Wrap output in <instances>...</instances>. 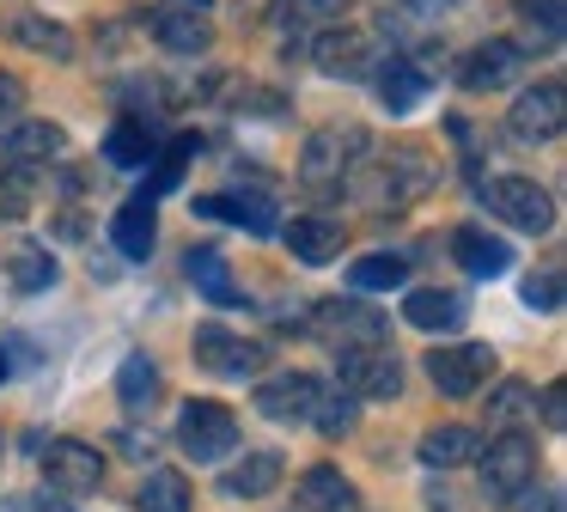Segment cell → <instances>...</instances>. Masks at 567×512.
Returning a JSON list of instances; mask_svg holds the SVG:
<instances>
[{
  "mask_svg": "<svg viewBox=\"0 0 567 512\" xmlns=\"http://www.w3.org/2000/svg\"><path fill=\"white\" fill-rule=\"evenodd\" d=\"M336 385L367 402H396L403 397V366H396V354L384 341H372V348H336Z\"/></svg>",
  "mask_w": 567,
  "mask_h": 512,
  "instance_id": "obj_1",
  "label": "cell"
},
{
  "mask_svg": "<svg viewBox=\"0 0 567 512\" xmlns=\"http://www.w3.org/2000/svg\"><path fill=\"white\" fill-rule=\"evenodd\" d=\"M476 463H482V494L488 500H513L518 488H530L537 482V446H530L525 433H494L488 446L476 451Z\"/></svg>",
  "mask_w": 567,
  "mask_h": 512,
  "instance_id": "obj_2",
  "label": "cell"
},
{
  "mask_svg": "<svg viewBox=\"0 0 567 512\" xmlns=\"http://www.w3.org/2000/svg\"><path fill=\"white\" fill-rule=\"evenodd\" d=\"M427 378L440 385V397L464 402V397H476V390L494 378V348H488V341H457V348H433V354H427Z\"/></svg>",
  "mask_w": 567,
  "mask_h": 512,
  "instance_id": "obj_3",
  "label": "cell"
},
{
  "mask_svg": "<svg viewBox=\"0 0 567 512\" xmlns=\"http://www.w3.org/2000/svg\"><path fill=\"white\" fill-rule=\"evenodd\" d=\"M482 202H488V214H501L506 226L530 232V238H543V232L555 226L549 190H543V183H530V177H494L488 190H482Z\"/></svg>",
  "mask_w": 567,
  "mask_h": 512,
  "instance_id": "obj_4",
  "label": "cell"
},
{
  "mask_svg": "<svg viewBox=\"0 0 567 512\" xmlns=\"http://www.w3.org/2000/svg\"><path fill=\"white\" fill-rule=\"evenodd\" d=\"M177 446L196 463H220L226 451L238 446V414L220 409V402H189V409L177 414Z\"/></svg>",
  "mask_w": 567,
  "mask_h": 512,
  "instance_id": "obj_5",
  "label": "cell"
},
{
  "mask_svg": "<svg viewBox=\"0 0 567 512\" xmlns=\"http://www.w3.org/2000/svg\"><path fill=\"white\" fill-rule=\"evenodd\" d=\"M360 146H367L360 129H318L306 141V153H299V177H306L311 190H330V183H342L348 171L360 165Z\"/></svg>",
  "mask_w": 567,
  "mask_h": 512,
  "instance_id": "obj_6",
  "label": "cell"
},
{
  "mask_svg": "<svg viewBox=\"0 0 567 512\" xmlns=\"http://www.w3.org/2000/svg\"><path fill=\"white\" fill-rule=\"evenodd\" d=\"M311 329H318L323 341H336V348H372V341H384V311H372L367 299H323L318 311H311Z\"/></svg>",
  "mask_w": 567,
  "mask_h": 512,
  "instance_id": "obj_7",
  "label": "cell"
},
{
  "mask_svg": "<svg viewBox=\"0 0 567 512\" xmlns=\"http://www.w3.org/2000/svg\"><path fill=\"white\" fill-rule=\"evenodd\" d=\"M433 183H440V158H433V146L403 141V146L384 153V171H379V195H384V202H421Z\"/></svg>",
  "mask_w": 567,
  "mask_h": 512,
  "instance_id": "obj_8",
  "label": "cell"
},
{
  "mask_svg": "<svg viewBox=\"0 0 567 512\" xmlns=\"http://www.w3.org/2000/svg\"><path fill=\"white\" fill-rule=\"evenodd\" d=\"M262 360H269L262 341H245V336H233V329H220V324H202L196 329V366H202V372L250 378V372H262Z\"/></svg>",
  "mask_w": 567,
  "mask_h": 512,
  "instance_id": "obj_9",
  "label": "cell"
},
{
  "mask_svg": "<svg viewBox=\"0 0 567 512\" xmlns=\"http://www.w3.org/2000/svg\"><path fill=\"white\" fill-rule=\"evenodd\" d=\"M43 475H50V494H92V488L104 482V458L86 439H50Z\"/></svg>",
  "mask_w": 567,
  "mask_h": 512,
  "instance_id": "obj_10",
  "label": "cell"
},
{
  "mask_svg": "<svg viewBox=\"0 0 567 512\" xmlns=\"http://www.w3.org/2000/svg\"><path fill=\"white\" fill-rule=\"evenodd\" d=\"M567 129V92L561 80H537L518 92L513 104V134L518 141H555V134Z\"/></svg>",
  "mask_w": 567,
  "mask_h": 512,
  "instance_id": "obj_11",
  "label": "cell"
},
{
  "mask_svg": "<svg viewBox=\"0 0 567 512\" xmlns=\"http://www.w3.org/2000/svg\"><path fill=\"white\" fill-rule=\"evenodd\" d=\"M311 61H318L330 80H360V73L379 68V43H372L367 31H354V24H330V31L318 37V49H311Z\"/></svg>",
  "mask_w": 567,
  "mask_h": 512,
  "instance_id": "obj_12",
  "label": "cell"
},
{
  "mask_svg": "<svg viewBox=\"0 0 567 512\" xmlns=\"http://www.w3.org/2000/svg\"><path fill=\"white\" fill-rule=\"evenodd\" d=\"M318 378L311 372H275L257 385V414L262 421H311V402H318Z\"/></svg>",
  "mask_w": 567,
  "mask_h": 512,
  "instance_id": "obj_13",
  "label": "cell"
},
{
  "mask_svg": "<svg viewBox=\"0 0 567 512\" xmlns=\"http://www.w3.org/2000/svg\"><path fill=\"white\" fill-rule=\"evenodd\" d=\"M62 153H68V134L55 129V122H19V129H7V141H0V165L7 171H43Z\"/></svg>",
  "mask_w": 567,
  "mask_h": 512,
  "instance_id": "obj_14",
  "label": "cell"
},
{
  "mask_svg": "<svg viewBox=\"0 0 567 512\" xmlns=\"http://www.w3.org/2000/svg\"><path fill=\"white\" fill-rule=\"evenodd\" d=\"M518 68H525V49H518L513 37H494V43L470 49L457 80H464V92H501V85L518 80Z\"/></svg>",
  "mask_w": 567,
  "mask_h": 512,
  "instance_id": "obj_15",
  "label": "cell"
},
{
  "mask_svg": "<svg viewBox=\"0 0 567 512\" xmlns=\"http://www.w3.org/2000/svg\"><path fill=\"white\" fill-rule=\"evenodd\" d=\"M403 317L415 329H427V336H452V329L470 324V299H464V293H452V287H415L403 299Z\"/></svg>",
  "mask_w": 567,
  "mask_h": 512,
  "instance_id": "obj_16",
  "label": "cell"
},
{
  "mask_svg": "<svg viewBox=\"0 0 567 512\" xmlns=\"http://www.w3.org/2000/svg\"><path fill=\"white\" fill-rule=\"evenodd\" d=\"M452 256H457V268L476 275V280H501L506 268H513V244L494 238V232H482V226H457L452 232Z\"/></svg>",
  "mask_w": 567,
  "mask_h": 512,
  "instance_id": "obj_17",
  "label": "cell"
},
{
  "mask_svg": "<svg viewBox=\"0 0 567 512\" xmlns=\"http://www.w3.org/2000/svg\"><path fill=\"white\" fill-rule=\"evenodd\" d=\"M281 475H287V458L262 446V451H245V463H233V470L220 475V494L226 500H262V494L281 488Z\"/></svg>",
  "mask_w": 567,
  "mask_h": 512,
  "instance_id": "obj_18",
  "label": "cell"
},
{
  "mask_svg": "<svg viewBox=\"0 0 567 512\" xmlns=\"http://www.w3.org/2000/svg\"><path fill=\"white\" fill-rule=\"evenodd\" d=\"M196 214L226 219V226H245V232H257V238H269V232L281 226L269 195H196Z\"/></svg>",
  "mask_w": 567,
  "mask_h": 512,
  "instance_id": "obj_19",
  "label": "cell"
},
{
  "mask_svg": "<svg viewBox=\"0 0 567 512\" xmlns=\"http://www.w3.org/2000/svg\"><path fill=\"white\" fill-rule=\"evenodd\" d=\"M372 80H379V104L391 110V116H409V110L427 98V73H421L409 55L379 61V68H372Z\"/></svg>",
  "mask_w": 567,
  "mask_h": 512,
  "instance_id": "obj_20",
  "label": "cell"
},
{
  "mask_svg": "<svg viewBox=\"0 0 567 512\" xmlns=\"http://www.w3.org/2000/svg\"><path fill=\"white\" fill-rule=\"evenodd\" d=\"M153 37H159V49H172V55H208L214 49L208 19L189 12V7H159L153 12Z\"/></svg>",
  "mask_w": 567,
  "mask_h": 512,
  "instance_id": "obj_21",
  "label": "cell"
},
{
  "mask_svg": "<svg viewBox=\"0 0 567 512\" xmlns=\"http://www.w3.org/2000/svg\"><path fill=\"white\" fill-rule=\"evenodd\" d=\"M281 238L306 268H323V263L342 256V226H336V219H293V226H281Z\"/></svg>",
  "mask_w": 567,
  "mask_h": 512,
  "instance_id": "obj_22",
  "label": "cell"
},
{
  "mask_svg": "<svg viewBox=\"0 0 567 512\" xmlns=\"http://www.w3.org/2000/svg\"><path fill=\"white\" fill-rule=\"evenodd\" d=\"M299 506L306 512H354V482L336 463H311L299 475Z\"/></svg>",
  "mask_w": 567,
  "mask_h": 512,
  "instance_id": "obj_23",
  "label": "cell"
},
{
  "mask_svg": "<svg viewBox=\"0 0 567 512\" xmlns=\"http://www.w3.org/2000/svg\"><path fill=\"white\" fill-rule=\"evenodd\" d=\"M153 238H159V214H153V202H123L116 207V219H111V244L128 256V263H141V256L153 250Z\"/></svg>",
  "mask_w": 567,
  "mask_h": 512,
  "instance_id": "obj_24",
  "label": "cell"
},
{
  "mask_svg": "<svg viewBox=\"0 0 567 512\" xmlns=\"http://www.w3.org/2000/svg\"><path fill=\"white\" fill-rule=\"evenodd\" d=\"M482 451V433L476 427H427V439H421V463H433V470H464V463H476Z\"/></svg>",
  "mask_w": 567,
  "mask_h": 512,
  "instance_id": "obj_25",
  "label": "cell"
},
{
  "mask_svg": "<svg viewBox=\"0 0 567 512\" xmlns=\"http://www.w3.org/2000/svg\"><path fill=\"white\" fill-rule=\"evenodd\" d=\"M7 37L38 49V55H50V61H74V31L55 24V19H38V12H13V19H7Z\"/></svg>",
  "mask_w": 567,
  "mask_h": 512,
  "instance_id": "obj_26",
  "label": "cell"
},
{
  "mask_svg": "<svg viewBox=\"0 0 567 512\" xmlns=\"http://www.w3.org/2000/svg\"><path fill=\"white\" fill-rule=\"evenodd\" d=\"M159 390H165L159 366H153L147 354H128L123 372H116V397H123V409L128 414H153L159 409Z\"/></svg>",
  "mask_w": 567,
  "mask_h": 512,
  "instance_id": "obj_27",
  "label": "cell"
},
{
  "mask_svg": "<svg viewBox=\"0 0 567 512\" xmlns=\"http://www.w3.org/2000/svg\"><path fill=\"white\" fill-rule=\"evenodd\" d=\"M189 280H196V287L208 293L214 305H226V311H233V305H245V293H238L233 268H226V256L214 250V244H196V250H189Z\"/></svg>",
  "mask_w": 567,
  "mask_h": 512,
  "instance_id": "obj_28",
  "label": "cell"
},
{
  "mask_svg": "<svg viewBox=\"0 0 567 512\" xmlns=\"http://www.w3.org/2000/svg\"><path fill=\"white\" fill-rule=\"evenodd\" d=\"M196 494H189L184 470H147V482L135 488V512H189Z\"/></svg>",
  "mask_w": 567,
  "mask_h": 512,
  "instance_id": "obj_29",
  "label": "cell"
},
{
  "mask_svg": "<svg viewBox=\"0 0 567 512\" xmlns=\"http://www.w3.org/2000/svg\"><path fill=\"white\" fill-rule=\"evenodd\" d=\"M530 414H537V390H530L525 378H501L494 397H488V427L494 433H513L518 421H530Z\"/></svg>",
  "mask_w": 567,
  "mask_h": 512,
  "instance_id": "obj_30",
  "label": "cell"
},
{
  "mask_svg": "<svg viewBox=\"0 0 567 512\" xmlns=\"http://www.w3.org/2000/svg\"><path fill=\"white\" fill-rule=\"evenodd\" d=\"M7 280H13L19 293L55 287V256H50V244H13V250H7Z\"/></svg>",
  "mask_w": 567,
  "mask_h": 512,
  "instance_id": "obj_31",
  "label": "cell"
},
{
  "mask_svg": "<svg viewBox=\"0 0 567 512\" xmlns=\"http://www.w3.org/2000/svg\"><path fill=\"white\" fill-rule=\"evenodd\" d=\"M348 19V0H275V24L281 31H330Z\"/></svg>",
  "mask_w": 567,
  "mask_h": 512,
  "instance_id": "obj_32",
  "label": "cell"
},
{
  "mask_svg": "<svg viewBox=\"0 0 567 512\" xmlns=\"http://www.w3.org/2000/svg\"><path fill=\"white\" fill-rule=\"evenodd\" d=\"M403 280H409L403 256H360V263H348V287L354 293H391Z\"/></svg>",
  "mask_w": 567,
  "mask_h": 512,
  "instance_id": "obj_33",
  "label": "cell"
},
{
  "mask_svg": "<svg viewBox=\"0 0 567 512\" xmlns=\"http://www.w3.org/2000/svg\"><path fill=\"white\" fill-rule=\"evenodd\" d=\"M104 158H111V165H123V171L147 165V158H153V134H147V122H116V129L104 134Z\"/></svg>",
  "mask_w": 567,
  "mask_h": 512,
  "instance_id": "obj_34",
  "label": "cell"
},
{
  "mask_svg": "<svg viewBox=\"0 0 567 512\" xmlns=\"http://www.w3.org/2000/svg\"><path fill=\"white\" fill-rule=\"evenodd\" d=\"M354 402H360V397H348L342 385H336V390H318V402H311V427H318L323 439L354 433Z\"/></svg>",
  "mask_w": 567,
  "mask_h": 512,
  "instance_id": "obj_35",
  "label": "cell"
},
{
  "mask_svg": "<svg viewBox=\"0 0 567 512\" xmlns=\"http://www.w3.org/2000/svg\"><path fill=\"white\" fill-rule=\"evenodd\" d=\"M189 153H196V141H172L165 153H153V177H147V190H141V202H159L165 190H177L184 183V165H189Z\"/></svg>",
  "mask_w": 567,
  "mask_h": 512,
  "instance_id": "obj_36",
  "label": "cell"
},
{
  "mask_svg": "<svg viewBox=\"0 0 567 512\" xmlns=\"http://www.w3.org/2000/svg\"><path fill=\"white\" fill-rule=\"evenodd\" d=\"M518 19H525L530 43H537V37H543V43H561V19H567L561 0H518Z\"/></svg>",
  "mask_w": 567,
  "mask_h": 512,
  "instance_id": "obj_37",
  "label": "cell"
},
{
  "mask_svg": "<svg viewBox=\"0 0 567 512\" xmlns=\"http://www.w3.org/2000/svg\"><path fill=\"white\" fill-rule=\"evenodd\" d=\"M525 305H530V311H543V317L561 311V275H555V268L530 275V280H525Z\"/></svg>",
  "mask_w": 567,
  "mask_h": 512,
  "instance_id": "obj_38",
  "label": "cell"
},
{
  "mask_svg": "<svg viewBox=\"0 0 567 512\" xmlns=\"http://www.w3.org/2000/svg\"><path fill=\"white\" fill-rule=\"evenodd\" d=\"M513 506H518V512H561V500H555L549 488H518Z\"/></svg>",
  "mask_w": 567,
  "mask_h": 512,
  "instance_id": "obj_39",
  "label": "cell"
},
{
  "mask_svg": "<svg viewBox=\"0 0 567 512\" xmlns=\"http://www.w3.org/2000/svg\"><path fill=\"white\" fill-rule=\"evenodd\" d=\"M396 7H403L409 19H445V12H457L464 0H396Z\"/></svg>",
  "mask_w": 567,
  "mask_h": 512,
  "instance_id": "obj_40",
  "label": "cell"
},
{
  "mask_svg": "<svg viewBox=\"0 0 567 512\" xmlns=\"http://www.w3.org/2000/svg\"><path fill=\"white\" fill-rule=\"evenodd\" d=\"M543 421L561 433V421H567V385H549V390H543Z\"/></svg>",
  "mask_w": 567,
  "mask_h": 512,
  "instance_id": "obj_41",
  "label": "cell"
},
{
  "mask_svg": "<svg viewBox=\"0 0 567 512\" xmlns=\"http://www.w3.org/2000/svg\"><path fill=\"white\" fill-rule=\"evenodd\" d=\"M19 104H25V85H19L13 73H0V116H13Z\"/></svg>",
  "mask_w": 567,
  "mask_h": 512,
  "instance_id": "obj_42",
  "label": "cell"
},
{
  "mask_svg": "<svg viewBox=\"0 0 567 512\" xmlns=\"http://www.w3.org/2000/svg\"><path fill=\"white\" fill-rule=\"evenodd\" d=\"M116 446H123V458H153V451H159V446H153V433H147V439H141V433H123Z\"/></svg>",
  "mask_w": 567,
  "mask_h": 512,
  "instance_id": "obj_43",
  "label": "cell"
},
{
  "mask_svg": "<svg viewBox=\"0 0 567 512\" xmlns=\"http://www.w3.org/2000/svg\"><path fill=\"white\" fill-rule=\"evenodd\" d=\"M38 512H74V506H68V494H43Z\"/></svg>",
  "mask_w": 567,
  "mask_h": 512,
  "instance_id": "obj_44",
  "label": "cell"
},
{
  "mask_svg": "<svg viewBox=\"0 0 567 512\" xmlns=\"http://www.w3.org/2000/svg\"><path fill=\"white\" fill-rule=\"evenodd\" d=\"M7 372H13V354H7V348H0V378H7Z\"/></svg>",
  "mask_w": 567,
  "mask_h": 512,
  "instance_id": "obj_45",
  "label": "cell"
}]
</instances>
